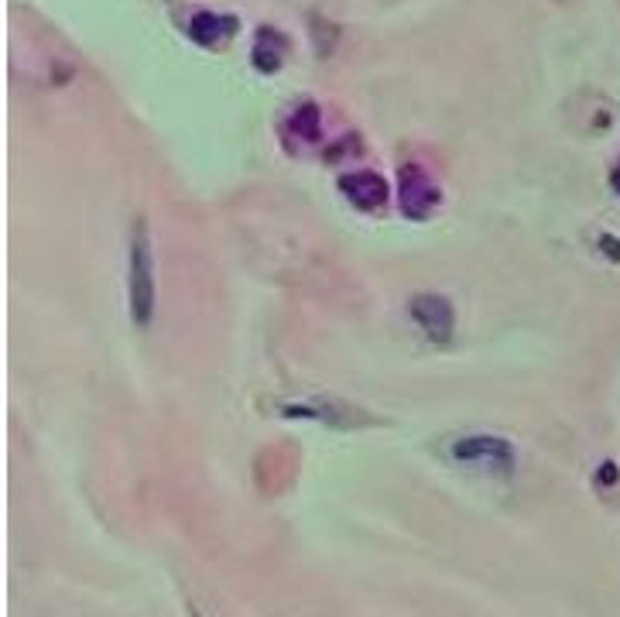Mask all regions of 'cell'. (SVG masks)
I'll return each mask as SVG.
<instances>
[{
  "mask_svg": "<svg viewBox=\"0 0 620 617\" xmlns=\"http://www.w3.org/2000/svg\"><path fill=\"white\" fill-rule=\"evenodd\" d=\"M131 312L134 319L144 326L151 319V312H155V275H151V244H148V234H144V227H138V234H134V244H131Z\"/></svg>",
  "mask_w": 620,
  "mask_h": 617,
  "instance_id": "1",
  "label": "cell"
},
{
  "mask_svg": "<svg viewBox=\"0 0 620 617\" xmlns=\"http://www.w3.org/2000/svg\"><path fill=\"white\" fill-rule=\"evenodd\" d=\"M398 199H401V210L412 220H425L432 210L439 206V186L425 175V168L418 165H405L398 172Z\"/></svg>",
  "mask_w": 620,
  "mask_h": 617,
  "instance_id": "2",
  "label": "cell"
},
{
  "mask_svg": "<svg viewBox=\"0 0 620 617\" xmlns=\"http://www.w3.org/2000/svg\"><path fill=\"white\" fill-rule=\"evenodd\" d=\"M412 316L415 323L422 326L425 333H429V340H436L439 347H446L449 340H453V323H456V312L449 306V299H442V295H415L412 302Z\"/></svg>",
  "mask_w": 620,
  "mask_h": 617,
  "instance_id": "3",
  "label": "cell"
},
{
  "mask_svg": "<svg viewBox=\"0 0 620 617\" xmlns=\"http://www.w3.org/2000/svg\"><path fill=\"white\" fill-rule=\"evenodd\" d=\"M285 415H295V419H319L333 429H357L370 422L364 412H357L353 405L336 402V398H319L316 405H292V408H285Z\"/></svg>",
  "mask_w": 620,
  "mask_h": 617,
  "instance_id": "4",
  "label": "cell"
},
{
  "mask_svg": "<svg viewBox=\"0 0 620 617\" xmlns=\"http://www.w3.org/2000/svg\"><path fill=\"white\" fill-rule=\"evenodd\" d=\"M453 456L463 463H490V467H511L514 446L497 436H466L453 446Z\"/></svg>",
  "mask_w": 620,
  "mask_h": 617,
  "instance_id": "5",
  "label": "cell"
},
{
  "mask_svg": "<svg viewBox=\"0 0 620 617\" xmlns=\"http://www.w3.org/2000/svg\"><path fill=\"white\" fill-rule=\"evenodd\" d=\"M340 192L350 199L357 210H377V206L388 203V182L377 172H357V175H343Z\"/></svg>",
  "mask_w": 620,
  "mask_h": 617,
  "instance_id": "6",
  "label": "cell"
},
{
  "mask_svg": "<svg viewBox=\"0 0 620 617\" xmlns=\"http://www.w3.org/2000/svg\"><path fill=\"white\" fill-rule=\"evenodd\" d=\"M189 31L199 45H216L233 31V21L223 18V14H196V21H192Z\"/></svg>",
  "mask_w": 620,
  "mask_h": 617,
  "instance_id": "7",
  "label": "cell"
}]
</instances>
